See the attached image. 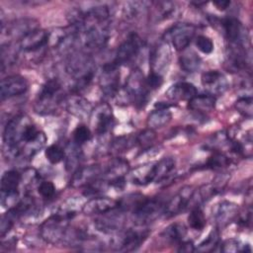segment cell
<instances>
[{
    "label": "cell",
    "mask_w": 253,
    "mask_h": 253,
    "mask_svg": "<svg viewBox=\"0 0 253 253\" xmlns=\"http://www.w3.org/2000/svg\"><path fill=\"white\" fill-rule=\"evenodd\" d=\"M175 168L174 158L168 156L161 158L158 162H155V180L154 182H161L166 179Z\"/></svg>",
    "instance_id": "obj_27"
},
{
    "label": "cell",
    "mask_w": 253,
    "mask_h": 253,
    "mask_svg": "<svg viewBox=\"0 0 253 253\" xmlns=\"http://www.w3.org/2000/svg\"><path fill=\"white\" fill-rule=\"evenodd\" d=\"M103 175V171L99 165H88L84 167H78L72 176V187H85L93 181L99 179Z\"/></svg>",
    "instance_id": "obj_13"
},
{
    "label": "cell",
    "mask_w": 253,
    "mask_h": 253,
    "mask_svg": "<svg viewBox=\"0 0 253 253\" xmlns=\"http://www.w3.org/2000/svg\"><path fill=\"white\" fill-rule=\"evenodd\" d=\"M188 223L195 230H202L207 223L204 211L200 207L194 208L188 215Z\"/></svg>",
    "instance_id": "obj_30"
},
{
    "label": "cell",
    "mask_w": 253,
    "mask_h": 253,
    "mask_svg": "<svg viewBox=\"0 0 253 253\" xmlns=\"http://www.w3.org/2000/svg\"><path fill=\"white\" fill-rule=\"evenodd\" d=\"M65 100L61 91V84L57 79H48L38 95L35 111L41 115H48L54 112L59 103Z\"/></svg>",
    "instance_id": "obj_2"
},
{
    "label": "cell",
    "mask_w": 253,
    "mask_h": 253,
    "mask_svg": "<svg viewBox=\"0 0 253 253\" xmlns=\"http://www.w3.org/2000/svg\"><path fill=\"white\" fill-rule=\"evenodd\" d=\"M195 43H196V46L197 48L205 53V54H210L212 52L213 50V42L212 41L207 37V36H203V35H200L196 38V41H195Z\"/></svg>",
    "instance_id": "obj_41"
},
{
    "label": "cell",
    "mask_w": 253,
    "mask_h": 253,
    "mask_svg": "<svg viewBox=\"0 0 253 253\" xmlns=\"http://www.w3.org/2000/svg\"><path fill=\"white\" fill-rule=\"evenodd\" d=\"M146 8L147 7L145 2H137V1L128 2L126 4L125 12L128 19H133V18H136L137 15L141 13L143 10H145Z\"/></svg>",
    "instance_id": "obj_40"
},
{
    "label": "cell",
    "mask_w": 253,
    "mask_h": 253,
    "mask_svg": "<svg viewBox=\"0 0 253 253\" xmlns=\"http://www.w3.org/2000/svg\"><path fill=\"white\" fill-rule=\"evenodd\" d=\"M218 242H219V234H218L217 230H212L199 244V246L196 248V250L200 251V252H210V251H212L218 245Z\"/></svg>",
    "instance_id": "obj_32"
},
{
    "label": "cell",
    "mask_w": 253,
    "mask_h": 253,
    "mask_svg": "<svg viewBox=\"0 0 253 253\" xmlns=\"http://www.w3.org/2000/svg\"><path fill=\"white\" fill-rule=\"evenodd\" d=\"M65 103L67 111L79 119H85L92 113L91 104L76 93L65 98Z\"/></svg>",
    "instance_id": "obj_18"
},
{
    "label": "cell",
    "mask_w": 253,
    "mask_h": 253,
    "mask_svg": "<svg viewBox=\"0 0 253 253\" xmlns=\"http://www.w3.org/2000/svg\"><path fill=\"white\" fill-rule=\"evenodd\" d=\"M187 234L186 226L183 223L175 222L168 225L162 232V237L170 243L179 244L184 240V237Z\"/></svg>",
    "instance_id": "obj_25"
},
{
    "label": "cell",
    "mask_w": 253,
    "mask_h": 253,
    "mask_svg": "<svg viewBox=\"0 0 253 253\" xmlns=\"http://www.w3.org/2000/svg\"><path fill=\"white\" fill-rule=\"evenodd\" d=\"M39 28V23L35 19H20L12 22L6 27L8 37H16L19 40L28 33Z\"/></svg>",
    "instance_id": "obj_20"
},
{
    "label": "cell",
    "mask_w": 253,
    "mask_h": 253,
    "mask_svg": "<svg viewBox=\"0 0 253 253\" xmlns=\"http://www.w3.org/2000/svg\"><path fill=\"white\" fill-rule=\"evenodd\" d=\"M29 83L26 78L21 75H10L1 80L0 94L1 100L10 99L27 92Z\"/></svg>",
    "instance_id": "obj_8"
},
{
    "label": "cell",
    "mask_w": 253,
    "mask_h": 253,
    "mask_svg": "<svg viewBox=\"0 0 253 253\" xmlns=\"http://www.w3.org/2000/svg\"><path fill=\"white\" fill-rule=\"evenodd\" d=\"M135 144V136H120L114 139L111 143L110 149L114 152H122Z\"/></svg>",
    "instance_id": "obj_34"
},
{
    "label": "cell",
    "mask_w": 253,
    "mask_h": 253,
    "mask_svg": "<svg viewBox=\"0 0 253 253\" xmlns=\"http://www.w3.org/2000/svg\"><path fill=\"white\" fill-rule=\"evenodd\" d=\"M92 137V132L90 128L85 125H79L73 130V141L76 145L80 146L88 142Z\"/></svg>",
    "instance_id": "obj_36"
},
{
    "label": "cell",
    "mask_w": 253,
    "mask_h": 253,
    "mask_svg": "<svg viewBox=\"0 0 253 253\" xmlns=\"http://www.w3.org/2000/svg\"><path fill=\"white\" fill-rule=\"evenodd\" d=\"M179 64L182 70L188 73L197 71L201 66L200 56L193 50H186L179 58Z\"/></svg>",
    "instance_id": "obj_26"
},
{
    "label": "cell",
    "mask_w": 253,
    "mask_h": 253,
    "mask_svg": "<svg viewBox=\"0 0 253 253\" xmlns=\"http://www.w3.org/2000/svg\"><path fill=\"white\" fill-rule=\"evenodd\" d=\"M201 82L204 88L211 95H220L225 92L228 87L225 76L218 70H209L202 74Z\"/></svg>",
    "instance_id": "obj_11"
},
{
    "label": "cell",
    "mask_w": 253,
    "mask_h": 253,
    "mask_svg": "<svg viewBox=\"0 0 253 253\" xmlns=\"http://www.w3.org/2000/svg\"><path fill=\"white\" fill-rule=\"evenodd\" d=\"M169 48L167 45H160L154 52L153 56V60H152V64L154 66H156L157 68H163L166 63H168L169 61Z\"/></svg>",
    "instance_id": "obj_37"
},
{
    "label": "cell",
    "mask_w": 253,
    "mask_h": 253,
    "mask_svg": "<svg viewBox=\"0 0 253 253\" xmlns=\"http://www.w3.org/2000/svg\"><path fill=\"white\" fill-rule=\"evenodd\" d=\"M38 191L43 199H51L55 194V186L50 181H42L38 186Z\"/></svg>",
    "instance_id": "obj_42"
},
{
    "label": "cell",
    "mask_w": 253,
    "mask_h": 253,
    "mask_svg": "<svg viewBox=\"0 0 253 253\" xmlns=\"http://www.w3.org/2000/svg\"><path fill=\"white\" fill-rule=\"evenodd\" d=\"M222 28L226 39L230 43L244 45L246 42V32L240 21L236 18L229 17L222 21Z\"/></svg>",
    "instance_id": "obj_14"
},
{
    "label": "cell",
    "mask_w": 253,
    "mask_h": 253,
    "mask_svg": "<svg viewBox=\"0 0 253 253\" xmlns=\"http://www.w3.org/2000/svg\"><path fill=\"white\" fill-rule=\"evenodd\" d=\"M220 250L222 252H247V251H251V248L248 244L243 245L240 240L234 239V238H230L225 240L222 244H221V248Z\"/></svg>",
    "instance_id": "obj_38"
},
{
    "label": "cell",
    "mask_w": 253,
    "mask_h": 253,
    "mask_svg": "<svg viewBox=\"0 0 253 253\" xmlns=\"http://www.w3.org/2000/svg\"><path fill=\"white\" fill-rule=\"evenodd\" d=\"M196 34V26L191 23H178L173 25L163 35L165 42H170L177 50H185Z\"/></svg>",
    "instance_id": "obj_4"
},
{
    "label": "cell",
    "mask_w": 253,
    "mask_h": 253,
    "mask_svg": "<svg viewBox=\"0 0 253 253\" xmlns=\"http://www.w3.org/2000/svg\"><path fill=\"white\" fill-rule=\"evenodd\" d=\"M192 111L198 113H209L215 107V97L211 94H197L188 101Z\"/></svg>",
    "instance_id": "obj_22"
},
{
    "label": "cell",
    "mask_w": 253,
    "mask_h": 253,
    "mask_svg": "<svg viewBox=\"0 0 253 253\" xmlns=\"http://www.w3.org/2000/svg\"><path fill=\"white\" fill-rule=\"evenodd\" d=\"M235 109L239 114H241L243 117H246L250 119L253 114L252 109V97L250 95L240 97L234 104Z\"/></svg>",
    "instance_id": "obj_35"
},
{
    "label": "cell",
    "mask_w": 253,
    "mask_h": 253,
    "mask_svg": "<svg viewBox=\"0 0 253 253\" xmlns=\"http://www.w3.org/2000/svg\"><path fill=\"white\" fill-rule=\"evenodd\" d=\"M170 106V104L164 102H157L154 105L155 110H153L147 117V127L156 129L166 126L172 119V114L169 111Z\"/></svg>",
    "instance_id": "obj_15"
},
{
    "label": "cell",
    "mask_w": 253,
    "mask_h": 253,
    "mask_svg": "<svg viewBox=\"0 0 253 253\" xmlns=\"http://www.w3.org/2000/svg\"><path fill=\"white\" fill-rule=\"evenodd\" d=\"M155 163H149L141 165L134 169L131 173V181L133 184L144 186L149 183L154 182L155 180Z\"/></svg>",
    "instance_id": "obj_23"
},
{
    "label": "cell",
    "mask_w": 253,
    "mask_h": 253,
    "mask_svg": "<svg viewBox=\"0 0 253 253\" xmlns=\"http://www.w3.org/2000/svg\"><path fill=\"white\" fill-rule=\"evenodd\" d=\"M92 113L94 116L96 132L98 134H104L112 128L114 126V116L112 109L108 104L102 103L98 105L97 108L92 111Z\"/></svg>",
    "instance_id": "obj_12"
},
{
    "label": "cell",
    "mask_w": 253,
    "mask_h": 253,
    "mask_svg": "<svg viewBox=\"0 0 253 253\" xmlns=\"http://www.w3.org/2000/svg\"><path fill=\"white\" fill-rule=\"evenodd\" d=\"M149 232L146 229H126L121 231L112 240L115 250L130 252L136 250L147 238Z\"/></svg>",
    "instance_id": "obj_5"
},
{
    "label": "cell",
    "mask_w": 253,
    "mask_h": 253,
    "mask_svg": "<svg viewBox=\"0 0 253 253\" xmlns=\"http://www.w3.org/2000/svg\"><path fill=\"white\" fill-rule=\"evenodd\" d=\"M164 205L157 199H148L141 197L131 209L132 215L139 225L151 222L156 219L159 214L163 213Z\"/></svg>",
    "instance_id": "obj_3"
},
{
    "label": "cell",
    "mask_w": 253,
    "mask_h": 253,
    "mask_svg": "<svg viewBox=\"0 0 253 253\" xmlns=\"http://www.w3.org/2000/svg\"><path fill=\"white\" fill-rule=\"evenodd\" d=\"M119 209V200L109 197H93L82 208V211L88 215H102Z\"/></svg>",
    "instance_id": "obj_10"
},
{
    "label": "cell",
    "mask_w": 253,
    "mask_h": 253,
    "mask_svg": "<svg viewBox=\"0 0 253 253\" xmlns=\"http://www.w3.org/2000/svg\"><path fill=\"white\" fill-rule=\"evenodd\" d=\"M198 94V90L196 86L190 82H177L171 85L168 90L165 92V95L174 101L181 100H191L194 96Z\"/></svg>",
    "instance_id": "obj_19"
},
{
    "label": "cell",
    "mask_w": 253,
    "mask_h": 253,
    "mask_svg": "<svg viewBox=\"0 0 253 253\" xmlns=\"http://www.w3.org/2000/svg\"><path fill=\"white\" fill-rule=\"evenodd\" d=\"M142 45L143 42L137 35H129L128 38L119 45L116 51L114 62L120 66L121 64L130 61L138 54Z\"/></svg>",
    "instance_id": "obj_7"
},
{
    "label": "cell",
    "mask_w": 253,
    "mask_h": 253,
    "mask_svg": "<svg viewBox=\"0 0 253 253\" xmlns=\"http://www.w3.org/2000/svg\"><path fill=\"white\" fill-rule=\"evenodd\" d=\"M178 11L177 4L171 1H159L155 3V17L157 20H167L172 18Z\"/></svg>",
    "instance_id": "obj_29"
},
{
    "label": "cell",
    "mask_w": 253,
    "mask_h": 253,
    "mask_svg": "<svg viewBox=\"0 0 253 253\" xmlns=\"http://www.w3.org/2000/svg\"><path fill=\"white\" fill-rule=\"evenodd\" d=\"M212 4L218 9V10H225L230 5V1H214Z\"/></svg>",
    "instance_id": "obj_45"
},
{
    "label": "cell",
    "mask_w": 253,
    "mask_h": 253,
    "mask_svg": "<svg viewBox=\"0 0 253 253\" xmlns=\"http://www.w3.org/2000/svg\"><path fill=\"white\" fill-rule=\"evenodd\" d=\"M22 180V175L17 170L6 171L1 177V194L2 196L15 195Z\"/></svg>",
    "instance_id": "obj_21"
},
{
    "label": "cell",
    "mask_w": 253,
    "mask_h": 253,
    "mask_svg": "<svg viewBox=\"0 0 253 253\" xmlns=\"http://www.w3.org/2000/svg\"><path fill=\"white\" fill-rule=\"evenodd\" d=\"M163 83V77L161 74L151 71L149 75L145 78V84L146 87L150 90H155L158 89Z\"/></svg>",
    "instance_id": "obj_43"
},
{
    "label": "cell",
    "mask_w": 253,
    "mask_h": 253,
    "mask_svg": "<svg viewBox=\"0 0 253 253\" xmlns=\"http://www.w3.org/2000/svg\"><path fill=\"white\" fill-rule=\"evenodd\" d=\"M178 251L179 252H186V253H190V252H194L196 250L194 243L191 240H183L182 242H180L178 244Z\"/></svg>",
    "instance_id": "obj_44"
},
{
    "label": "cell",
    "mask_w": 253,
    "mask_h": 253,
    "mask_svg": "<svg viewBox=\"0 0 253 253\" xmlns=\"http://www.w3.org/2000/svg\"><path fill=\"white\" fill-rule=\"evenodd\" d=\"M44 155L49 163L57 164L65 158V150L58 144H51L45 149Z\"/></svg>",
    "instance_id": "obj_33"
},
{
    "label": "cell",
    "mask_w": 253,
    "mask_h": 253,
    "mask_svg": "<svg viewBox=\"0 0 253 253\" xmlns=\"http://www.w3.org/2000/svg\"><path fill=\"white\" fill-rule=\"evenodd\" d=\"M74 215L75 212L70 211L52 214L41 224V237L50 244H56L63 241L68 232V220Z\"/></svg>",
    "instance_id": "obj_1"
},
{
    "label": "cell",
    "mask_w": 253,
    "mask_h": 253,
    "mask_svg": "<svg viewBox=\"0 0 253 253\" xmlns=\"http://www.w3.org/2000/svg\"><path fill=\"white\" fill-rule=\"evenodd\" d=\"M128 170H129V164L126 160L120 157L115 158L111 161L109 166L103 172V174L105 175L104 179H106L107 181H110L116 178L125 177V174H126Z\"/></svg>",
    "instance_id": "obj_24"
},
{
    "label": "cell",
    "mask_w": 253,
    "mask_h": 253,
    "mask_svg": "<svg viewBox=\"0 0 253 253\" xmlns=\"http://www.w3.org/2000/svg\"><path fill=\"white\" fill-rule=\"evenodd\" d=\"M48 45V32L40 28L28 33L19 40V46L26 52H36Z\"/></svg>",
    "instance_id": "obj_9"
},
{
    "label": "cell",
    "mask_w": 253,
    "mask_h": 253,
    "mask_svg": "<svg viewBox=\"0 0 253 253\" xmlns=\"http://www.w3.org/2000/svg\"><path fill=\"white\" fill-rule=\"evenodd\" d=\"M229 163L230 159L225 154L219 151H215L212 153L211 156L209 157L205 164V167L209 169H221L229 165Z\"/></svg>",
    "instance_id": "obj_31"
},
{
    "label": "cell",
    "mask_w": 253,
    "mask_h": 253,
    "mask_svg": "<svg viewBox=\"0 0 253 253\" xmlns=\"http://www.w3.org/2000/svg\"><path fill=\"white\" fill-rule=\"evenodd\" d=\"M194 194L195 190L192 186H185L181 188L179 192L166 205H164L163 213L167 217H172L183 212L188 208Z\"/></svg>",
    "instance_id": "obj_6"
},
{
    "label": "cell",
    "mask_w": 253,
    "mask_h": 253,
    "mask_svg": "<svg viewBox=\"0 0 253 253\" xmlns=\"http://www.w3.org/2000/svg\"><path fill=\"white\" fill-rule=\"evenodd\" d=\"M155 138H156V133L154 129L146 128L140 131L139 133H137V135H135V143L142 148H147V147H150L152 142H154Z\"/></svg>",
    "instance_id": "obj_39"
},
{
    "label": "cell",
    "mask_w": 253,
    "mask_h": 253,
    "mask_svg": "<svg viewBox=\"0 0 253 253\" xmlns=\"http://www.w3.org/2000/svg\"><path fill=\"white\" fill-rule=\"evenodd\" d=\"M46 141V137L43 132L40 131L36 138L24 143V146L21 147L20 156L23 155L26 158L33 157L40 149H42Z\"/></svg>",
    "instance_id": "obj_28"
},
{
    "label": "cell",
    "mask_w": 253,
    "mask_h": 253,
    "mask_svg": "<svg viewBox=\"0 0 253 253\" xmlns=\"http://www.w3.org/2000/svg\"><path fill=\"white\" fill-rule=\"evenodd\" d=\"M117 210L102 214L104 216L97 218L95 220V227L105 233H111L120 230L124 223V216L123 211L120 209L119 212H116Z\"/></svg>",
    "instance_id": "obj_16"
},
{
    "label": "cell",
    "mask_w": 253,
    "mask_h": 253,
    "mask_svg": "<svg viewBox=\"0 0 253 253\" xmlns=\"http://www.w3.org/2000/svg\"><path fill=\"white\" fill-rule=\"evenodd\" d=\"M238 207L229 201L218 203L213 210V217L218 226H225L237 215Z\"/></svg>",
    "instance_id": "obj_17"
}]
</instances>
